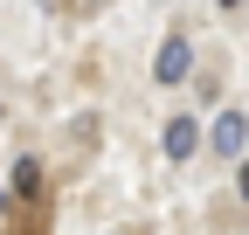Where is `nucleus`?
<instances>
[{"label": "nucleus", "instance_id": "1", "mask_svg": "<svg viewBox=\"0 0 249 235\" xmlns=\"http://www.w3.org/2000/svg\"><path fill=\"white\" fill-rule=\"evenodd\" d=\"M187 69H194V42H187V35H166L160 55H152V76H160V83H180Z\"/></svg>", "mask_w": 249, "mask_h": 235}, {"label": "nucleus", "instance_id": "2", "mask_svg": "<svg viewBox=\"0 0 249 235\" xmlns=\"http://www.w3.org/2000/svg\"><path fill=\"white\" fill-rule=\"evenodd\" d=\"M208 145H214V152H229V159H242V145H249V118H242V111H222V118H214V132H208Z\"/></svg>", "mask_w": 249, "mask_h": 235}, {"label": "nucleus", "instance_id": "3", "mask_svg": "<svg viewBox=\"0 0 249 235\" xmlns=\"http://www.w3.org/2000/svg\"><path fill=\"white\" fill-rule=\"evenodd\" d=\"M166 152H173V159L201 152V125H194V118H166Z\"/></svg>", "mask_w": 249, "mask_h": 235}, {"label": "nucleus", "instance_id": "4", "mask_svg": "<svg viewBox=\"0 0 249 235\" xmlns=\"http://www.w3.org/2000/svg\"><path fill=\"white\" fill-rule=\"evenodd\" d=\"M35 187H42V166H35V159H14V194L28 201V194H35Z\"/></svg>", "mask_w": 249, "mask_h": 235}, {"label": "nucleus", "instance_id": "5", "mask_svg": "<svg viewBox=\"0 0 249 235\" xmlns=\"http://www.w3.org/2000/svg\"><path fill=\"white\" fill-rule=\"evenodd\" d=\"M242 194H249V159H242Z\"/></svg>", "mask_w": 249, "mask_h": 235}, {"label": "nucleus", "instance_id": "6", "mask_svg": "<svg viewBox=\"0 0 249 235\" xmlns=\"http://www.w3.org/2000/svg\"><path fill=\"white\" fill-rule=\"evenodd\" d=\"M222 7H242V0H222Z\"/></svg>", "mask_w": 249, "mask_h": 235}]
</instances>
